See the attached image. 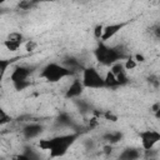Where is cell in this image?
Listing matches in <instances>:
<instances>
[{
	"label": "cell",
	"mask_w": 160,
	"mask_h": 160,
	"mask_svg": "<svg viewBox=\"0 0 160 160\" xmlns=\"http://www.w3.org/2000/svg\"><path fill=\"white\" fill-rule=\"evenodd\" d=\"M79 138V134L71 132V134H64L58 135L51 139H41L39 141V148L41 150L49 151L50 158H61L68 152V149L75 142V140Z\"/></svg>",
	"instance_id": "6da1fadb"
},
{
	"label": "cell",
	"mask_w": 160,
	"mask_h": 160,
	"mask_svg": "<svg viewBox=\"0 0 160 160\" xmlns=\"http://www.w3.org/2000/svg\"><path fill=\"white\" fill-rule=\"evenodd\" d=\"M94 55H95V59L98 60V62L101 65H105V66H111L122 59H128L125 56V54L122 52V50H120L119 48L108 46L104 42L98 44V46L94 50Z\"/></svg>",
	"instance_id": "7a4b0ae2"
},
{
	"label": "cell",
	"mask_w": 160,
	"mask_h": 160,
	"mask_svg": "<svg viewBox=\"0 0 160 160\" xmlns=\"http://www.w3.org/2000/svg\"><path fill=\"white\" fill-rule=\"evenodd\" d=\"M72 74L74 72L71 70H69L68 68H65L62 64L50 62L42 68V70L40 72V78H42L44 80H46L49 82H58V81L62 80L64 78L71 76Z\"/></svg>",
	"instance_id": "3957f363"
},
{
	"label": "cell",
	"mask_w": 160,
	"mask_h": 160,
	"mask_svg": "<svg viewBox=\"0 0 160 160\" xmlns=\"http://www.w3.org/2000/svg\"><path fill=\"white\" fill-rule=\"evenodd\" d=\"M82 84L89 89H100L105 86L104 76L92 66H88L82 70Z\"/></svg>",
	"instance_id": "277c9868"
},
{
	"label": "cell",
	"mask_w": 160,
	"mask_h": 160,
	"mask_svg": "<svg viewBox=\"0 0 160 160\" xmlns=\"http://www.w3.org/2000/svg\"><path fill=\"white\" fill-rule=\"evenodd\" d=\"M139 138L141 141L142 150H150V149H154V146L160 141V131L154 129L144 130V131H140Z\"/></svg>",
	"instance_id": "5b68a950"
},
{
	"label": "cell",
	"mask_w": 160,
	"mask_h": 160,
	"mask_svg": "<svg viewBox=\"0 0 160 160\" xmlns=\"http://www.w3.org/2000/svg\"><path fill=\"white\" fill-rule=\"evenodd\" d=\"M31 69L29 66H15L14 70L10 74V80L12 81V84H18V82H22V81H28L30 74H31Z\"/></svg>",
	"instance_id": "8992f818"
},
{
	"label": "cell",
	"mask_w": 160,
	"mask_h": 160,
	"mask_svg": "<svg viewBox=\"0 0 160 160\" xmlns=\"http://www.w3.org/2000/svg\"><path fill=\"white\" fill-rule=\"evenodd\" d=\"M84 89H85V86H84L82 81L79 80V79H74V80L71 81V84L69 85V88L66 89V91H65V98H66V99H75V98H79V96L82 94Z\"/></svg>",
	"instance_id": "52a82bcc"
},
{
	"label": "cell",
	"mask_w": 160,
	"mask_h": 160,
	"mask_svg": "<svg viewBox=\"0 0 160 160\" xmlns=\"http://www.w3.org/2000/svg\"><path fill=\"white\" fill-rule=\"evenodd\" d=\"M42 129H44L42 125H40L38 122H30L22 128L21 132L25 139H34L42 132Z\"/></svg>",
	"instance_id": "ba28073f"
},
{
	"label": "cell",
	"mask_w": 160,
	"mask_h": 160,
	"mask_svg": "<svg viewBox=\"0 0 160 160\" xmlns=\"http://www.w3.org/2000/svg\"><path fill=\"white\" fill-rule=\"evenodd\" d=\"M125 25H126V22H116V24L106 25L104 28V34H102V38H101V42H105V41L110 40L111 38H114Z\"/></svg>",
	"instance_id": "9c48e42d"
},
{
	"label": "cell",
	"mask_w": 160,
	"mask_h": 160,
	"mask_svg": "<svg viewBox=\"0 0 160 160\" xmlns=\"http://www.w3.org/2000/svg\"><path fill=\"white\" fill-rule=\"evenodd\" d=\"M141 156V151L136 148H126L120 154L118 160H139Z\"/></svg>",
	"instance_id": "30bf717a"
},
{
	"label": "cell",
	"mask_w": 160,
	"mask_h": 160,
	"mask_svg": "<svg viewBox=\"0 0 160 160\" xmlns=\"http://www.w3.org/2000/svg\"><path fill=\"white\" fill-rule=\"evenodd\" d=\"M62 65H64L65 68H68L69 70H71L72 72L78 71L79 69H81V70L85 69V68L81 65V62H80L78 59H75V58H66V59L62 61Z\"/></svg>",
	"instance_id": "8fae6325"
},
{
	"label": "cell",
	"mask_w": 160,
	"mask_h": 160,
	"mask_svg": "<svg viewBox=\"0 0 160 160\" xmlns=\"http://www.w3.org/2000/svg\"><path fill=\"white\" fill-rule=\"evenodd\" d=\"M102 139H104L105 141H108V144L114 145V144H116V142L121 141V139H122V132H120V131H111V132H106V134H104V135H102Z\"/></svg>",
	"instance_id": "7c38bea8"
},
{
	"label": "cell",
	"mask_w": 160,
	"mask_h": 160,
	"mask_svg": "<svg viewBox=\"0 0 160 160\" xmlns=\"http://www.w3.org/2000/svg\"><path fill=\"white\" fill-rule=\"evenodd\" d=\"M104 81H105V86H108V88H116V86H120L119 85V81H118V79H116V76L109 70V71H106V74H105V76H104Z\"/></svg>",
	"instance_id": "4fadbf2b"
},
{
	"label": "cell",
	"mask_w": 160,
	"mask_h": 160,
	"mask_svg": "<svg viewBox=\"0 0 160 160\" xmlns=\"http://www.w3.org/2000/svg\"><path fill=\"white\" fill-rule=\"evenodd\" d=\"M55 122H56V125H59V126H72V120H71V118L69 116V114H66V112H61V114L56 118Z\"/></svg>",
	"instance_id": "5bb4252c"
},
{
	"label": "cell",
	"mask_w": 160,
	"mask_h": 160,
	"mask_svg": "<svg viewBox=\"0 0 160 160\" xmlns=\"http://www.w3.org/2000/svg\"><path fill=\"white\" fill-rule=\"evenodd\" d=\"M110 71H111L115 76L126 72V70H125V68H124V64H122L121 61H118V62H115L114 65H111V66H110Z\"/></svg>",
	"instance_id": "9a60e30c"
},
{
	"label": "cell",
	"mask_w": 160,
	"mask_h": 160,
	"mask_svg": "<svg viewBox=\"0 0 160 160\" xmlns=\"http://www.w3.org/2000/svg\"><path fill=\"white\" fill-rule=\"evenodd\" d=\"M4 46L9 50V51H16L20 46H21V44L20 42H16V41H12V40H9V39H6V40H4Z\"/></svg>",
	"instance_id": "2e32d148"
},
{
	"label": "cell",
	"mask_w": 160,
	"mask_h": 160,
	"mask_svg": "<svg viewBox=\"0 0 160 160\" xmlns=\"http://www.w3.org/2000/svg\"><path fill=\"white\" fill-rule=\"evenodd\" d=\"M136 66H138V62L135 61V59H134V58H128V59L125 60V62H124V68H125V70H126V71L134 70Z\"/></svg>",
	"instance_id": "e0dca14e"
},
{
	"label": "cell",
	"mask_w": 160,
	"mask_h": 160,
	"mask_svg": "<svg viewBox=\"0 0 160 160\" xmlns=\"http://www.w3.org/2000/svg\"><path fill=\"white\" fill-rule=\"evenodd\" d=\"M36 2L35 1H31V0H22L18 4V6L21 9V10H30L32 6H35Z\"/></svg>",
	"instance_id": "ac0fdd59"
},
{
	"label": "cell",
	"mask_w": 160,
	"mask_h": 160,
	"mask_svg": "<svg viewBox=\"0 0 160 160\" xmlns=\"http://www.w3.org/2000/svg\"><path fill=\"white\" fill-rule=\"evenodd\" d=\"M104 25H101V24H99V25H96L95 28H94V36H95V39H98V40H101V38H102V34H104Z\"/></svg>",
	"instance_id": "d6986e66"
},
{
	"label": "cell",
	"mask_w": 160,
	"mask_h": 160,
	"mask_svg": "<svg viewBox=\"0 0 160 160\" xmlns=\"http://www.w3.org/2000/svg\"><path fill=\"white\" fill-rule=\"evenodd\" d=\"M8 39L9 40H12V41H16V42H20V44L24 42V36L20 32H11V34H9Z\"/></svg>",
	"instance_id": "ffe728a7"
},
{
	"label": "cell",
	"mask_w": 160,
	"mask_h": 160,
	"mask_svg": "<svg viewBox=\"0 0 160 160\" xmlns=\"http://www.w3.org/2000/svg\"><path fill=\"white\" fill-rule=\"evenodd\" d=\"M102 116H104L105 120H109V121H111V122H116V121H118V116H116L111 110L105 111V112L102 114Z\"/></svg>",
	"instance_id": "44dd1931"
},
{
	"label": "cell",
	"mask_w": 160,
	"mask_h": 160,
	"mask_svg": "<svg viewBox=\"0 0 160 160\" xmlns=\"http://www.w3.org/2000/svg\"><path fill=\"white\" fill-rule=\"evenodd\" d=\"M11 121V118H10V115H8L4 110H0V125H6L8 122H10Z\"/></svg>",
	"instance_id": "7402d4cb"
},
{
	"label": "cell",
	"mask_w": 160,
	"mask_h": 160,
	"mask_svg": "<svg viewBox=\"0 0 160 160\" xmlns=\"http://www.w3.org/2000/svg\"><path fill=\"white\" fill-rule=\"evenodd\" d=\"M11 64V60H0V70H1V78H4L5 75V71L8 69V66Z\"/></svg>",
	"instance_id": "603a6c76"
},
{
	"label": "cell",
	"mask_w": 160,
	"mask_h": 160,
	"mask_svg": "<svg viewBox=\"0 0 160 160\" xmlns=\"http://www.w3.org/2000/svg\"><path fill=\"white\" fill-rule=\"evenodd\" d=\"M35 48H36V42L34 41V40H28L26 41V44H25V49H26V51H34L35 50Z\"/></svg>",
	"instance_id": "cb8c5ba5"
},
{
	"label": "cell",
	"mask_w": 160,
	"mask_h": 160,
	"mask_svg": "<svg viewBox=\"0 0 160 160\" xmlns=\"http://www.w3.org/2000/svg\"><path fill=\"white\" fill-rule=\"evenodd\" d=\"M28 86H30V81H29V80H28V81H22V82L14 84V88H15L16 90H24V89H26Z\"/></svg>",
	"instance_id": "d4e9b609"
},
{
	"label": "cell",
	"mask_w": 160,
	"mask_h": 160,
	"mask_svg": "<svg viewBox=\"0 0 160 160\" xmlns=\"http://www.w3.org/2000/svg\"><path fill=\"white\" fill-rule=\"evenodd\" d=\"M116 79H118V81H119V85H120V86H121V85H125V84L128 82L126 72H125V74H121V75H118Z\"/></svg>",
	"instance_id": "484cf974"
},
{
	"label": "cell",
	"mask_w": 160,
	"mask_h": 160,
	"mask_svg": "<svg viewBox=\"0 0 160 160\" xmlns=\"http://www.w3.org/2000/svg\"><path fill=\"white\" fill-rule=\"evenodd\" d=\"M156 154H158V151H155L154 149L144 150V156H145V159H148V158H156Z\"/></svg>",
	"instance_id": "4316f807"
},
{
	"label": "cell",
	"mask_w": 160,
	"mask_h": 160,
	"mask_svg": "<svg viewBox=\"0 0 160 160\" xmlns=\"http://www.w3.org/2000/svg\"><path fill=\"white\" fill-rule=\"evenodd\" d=\"M98 125H99V118L92 116V118L90 119V121H89V128L92 129V128H96Z\"/></svg>",
	"instance_id": "83f0119b"
},
{
	"label": "cell",
	"mask_w": 160,
	"mask_h": 160,
	"mask_svg": "<svg viewBox=\"0 0 160 160\" xmlns=\"http://www.w3.org/2000/svg\"><path fill=\"white\" fill-rule=\"evenodd\" d=\"M149 82H150L151 85H154L155 88H158V86L160 85V81L158 80L156 76H149Z\"/></svg>",
	"instance_id": "f1b7e54d"
},
{
	"label": "cell",
	"mask_w": 160,
	"mask_h": 160,
	"mask_svg": "<svg viewBox=\"0 0 160 160\" xmlns=\"http://www.w3.org/2000/svg\"><path fill=\"white\" fill-rule=\"evenodd\" d=\"M151 32L156 36V38H160V25H155L151 28Z\"/></svg>",
	"instance_id": "f546056e"
},
{
	"label": "cell",
	"mask_w": 160,
	"mask_h": 160,
	"mask_svg": "<svg viewBox=\"0 0 160 160\" xmlns=\"http://www.w3.org/2000/svg\"><path fill=\"white\" fill-rule=\"evenodd\" d=\"M14 160H31V159H30V156H28L25 152H21V154H19Z\"/></svg>",
	"instance_id": "4dcf8cb0"
},
{
	"label": "cell",
	"mask_w": 160,
	"mask_h": 160,
	"mask_svg": "<svg viewBox=\"0 0 160 160\" xmlns=\"http://www.w3.org/2000/svg\"><path fill=\"white\" fill-rule=\"evenodd\" d=\"M134 59H135L136 62H144V61H145V56H144L142 54H135Z\"/></svg>",
	"instance_id": "1f68e13d"
},
{
	"label": "cell",
	"mask_w": 160,
	"mask_h": 160,
	"mask_svg": "<svg viewBox=\"0 0 160 160\" xmlns=\"http://www.w3.org/2000/svg\"><path fill=\"white\" fill-rule=\"evenodd\" d=\"M111 152H112V145H110V144L105 145V146H104V154H106V155H110Z\"/></svg>",
	"instance_id": "d6a6232c"
},
{
	"label": "cell",
	"mask_w": 160,
	"mask_h": 160,
	"mask_svg": "<svg viewBox=\"0 0 160 160\" xmlns=\"http://www.w3.org/2000/svg\"><path fill=\"white\" fill-rule=\"evenodd\" d=\"M85 146H86L89 150H90V149H92V148H94V141H92L91 139H88V140L85 141Z\"/></svg>",
	"instance_id": "836d02e7"
},
{
	"label": "cell",
	"mask_w": 160,
	"mask_h": 160,
	"mask_svg": "<svg viewBox=\"0 0 160 160\" xmlns=\"http://www.w3.org/2000/svg\"><path fill=\"white\" fill-rule=\"evenodd\" d=\"M159 109H160V101H159V102H155V104L151 106V111H152V112H156Z\"/></svg>",
	"instance_id": "e575fe53"
},
{
	"label": "cell",
	"mask_w": 160,
	"mask_h": 160,
	"mask_svg": "<svg viewBox=\"0 0 160 160\" xmlns=\"http://www.w3.org/2000/svg\"><path fill=\"white\" fill-rule=\"evenodd\" d=\"M154 116H155L156 119H159V120H160V109H159L156 112H154Z\"/></svg>",
	"instance_id": "d590c367"
},
{
	"label": "cell",
	"mask_w": 160,
	"mask_h": 160,
	"mask_svg": "<svg viewBox=\"0 0 160 160\" xmlns=\"http://www.w3.org/2000/svg\"><path fill=\"white\" fill-rule=\"evenodd\" d=\"M145 160H158L156 158H148V159H145Z\"/></svg>",
	"instance_id": "8d00e7d4"
}]
</instances>
